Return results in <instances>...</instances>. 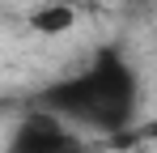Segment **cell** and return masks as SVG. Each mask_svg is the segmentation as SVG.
<instances>
[{
  "mask_svg": "<svg viewBox=\"0 0 157 153\" xmlns=\"http://www.w3.org/2000/svg\"><path fill=\"white\" fill-rule=\"evenodd\" d=\"M38 111L64 119L81 136H119L140 115V76L128 64V55L106 47L64 81L47 85L38 94Z\"/></svg>",
  "mask_w": 157,
  "mask_h": 153,
  "instance_id": "1",
  "label": "cell"
},
{
  "mask_svg": "<svg viewBox=\"0 0 157 153\" xmlns=\"http://www.w3.org/2000/svg\"><path fill=\"white\" fill-rule=\"evenodd\" d=\"M4 153H85V136L72 132L64 119H55V115L34 106L30 115L17 119Z\"/></svg>",
  "mask_w": 157,
  "mask_h": 153,
  "instance_id": "2",
  "label": "cell"
},
{
  "mask_svg": "<svg viewBox=\"0 0 157 153\" xmlns=\"http://www.w3.org/2000/svg\"><path fill=\"white\" fill-rule=\"evenodd\" d=\"M77 9L68 4V0H47V4H38V9H30L26 26L34 34H43V38H59V34H68L72 26H77Z\"/></svg>",
  "mask_w": 157,
  "mask_h": 153,
  "instance_id": "3",
  "label": "cell"
}]
</instances>
